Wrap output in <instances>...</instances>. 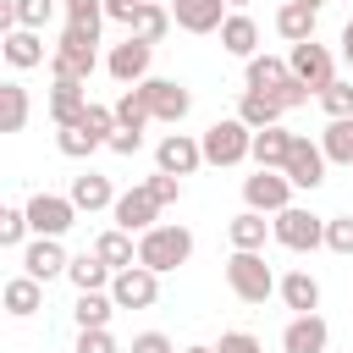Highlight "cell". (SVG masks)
<instances>
[{
    "mask_svg": "<svg viewBox=\"0 0 353 353\" xmlns=\"http://www.w3.org/2000/svg\"><path fill=\"white\" fill-rule=\"evenodd\" d=\"M232 248H243V254H259L265 248V232H270V221L259 215V210H243V215H232Z\"/></svg>",
    "mask_w": 353,
    "mask_h": 353,
    "instance_id": "obj_29",
    "label": "cell"
},
{
    "mask_svg": "<svg viewBox=\"0 0 353 353\" xmlns=\"http://www.w3.org/2000/svg\"><path fill=\"white\" fill-rule=\"evenodd\" d=\"M22 127H28V88L0 83V132H22Z\"/></svg>",
    "mask_w": 353,
    "mask_h": 353,
    "instance_id": "obj_33",
    "label": "cell"
},
{
    "mask_svg": "<svg viewBox=\"0 0 353 353\" xmlns=\"http://www.w3.org/2000/svg\"><path fill=\"white\" fill-rule=\"evenodd\" d=\"M149 55H154V44H143V39H121L110 55H105V72L121 83V88H138V83H149Z\"/></svg>",
    "mask_w": 353,
    "mask_h": 353,
    "instance_id": "obj_7",
    "label": "cell"
},
{
    "mask_svg": "<svg viewBox=\"0 0 353 353\" xmlns=\"http://www.w3.org/2000/svg\"><path fill=\"white\" fill-rule=\"evenodd\" d=\"M342 61L353 66V17H347V28H342Z\"/></svg>",
    "mask_w": 353,
    "mask_h": 353,
    "instance_id": "obj_48",
    "label": "cell"
},
{
    "mask_svg": "<svg viewBox=\"0 0 353 353\" xmlns=\"http://www.w3.org/2000/svg\"><path fill=\"white\" fill-rule=\"evenodd\" d=\"M298 6H314V11H320V6H325V0H298Z\"/></svg>",
    "mask_w": 353,
    "mask_h": 353,
    "instance_id": "obj_50",
    "label": "cell"
},
{
    "mask_svg": "<svg viewBox=\"0 0 353 353\" xmlns=\"http://www.w3.org/2000/svg\"><path fill=\"white\" fill-rule=\"evenodd\" d=\"M320 105H325V116H331V121L353 116V83H342V77H336V83H331V88L320 94Z\"/></svg>",
    "mask_w": 353,
    "mask_h": 353,
    "instance_id": "obj_39",
    "label": "cell"
},
{
    "mask_svg": "<svg viewBox=\"0 0 353 353\" xmlns=\"http://www.w3.org/2000/svg\"><path fill=\"white\" fill-rule=\"evenodd\" d=\"M127 353H176V347H171V336L143 331V336H132V347H127Z\"/></svg>",
    "mask_w": 353,
    "mask_h": 353,
    "instance_id": "obj_45",
    "label": "cell"
},
{
    "mask_svg": "<svg viewBox=\"0 0 353 353\" xmlns=\"http://www.w3.org/2000/svg\"><path fill=\"white\" fill-rule=\"evenodd\" d=\"M276 99H281V105H287V110H298V105H303V99H309V88H303V83H298V77H287V83H281V88H276Z\"/></svg>",
    "mask_w": 353,
    "mask_h": 353,
    "instance_id": "obj_47",
    "label": "cell"
},
{
    "mask_svg": "<svg viewBox=\"0 0 353 353\" xmlns=\"http://www.w3.org/2000/svg\"><path fill=\"white\" fill-rule=\"evenodd\" d=\"M110 314H116V298L110 292H77V303H72L77 331H110Z\"/></svg>",
    "mask_w": 353,
    "mask_h": 353,
    "instance_id": "obj_25",
    "label": "cell"
},
{
    "mask_svg": "<svg viewBox=\"0 0 353 353\" xmlns=\"http://www.w3.org/2000/svg\"><path fill=\"white\" fill-rule=\"evenodd\" d=\"M254 44H259V28H254V17H248V11H232V17L221 22V50H226V55H243V61H254Z\"/></svg>",
    "mask_w": 353,
    "mask_h": 353,
    "instance_id": "obj_23",
    "label": "cell"
},
{
    "mask_svg": "<svg viewBox=\"0 0 353 353\" xmlns=\"http://www.w3.org/2000/svg\"><path fill=\"white\" fill-rule=\"evenodd\" d=\"M160 210H165V204H160L149 188H127V193L116 199V210H110V215H116V226H121V232H149Z\"/></svg>",
    "mask_w": 353,
    "mask_h": 353,
    "instance_id": "obj_13",
    "label": "cell"
},
{
    "mask_svg": "<svg viewBox=\"0 0 353 353\" xmlns=\"http://www.w3.org/2000/svg\"><path fill=\"white\" fill-rule=\"evenodd\" d=\"M325 248H331V254H353V215L325 221Z\"/></svg>",
    "mask_w": 353,
    "mask_h": 353,
    "instance_id": "obj_40",
    "label": "cell"
},
{
    "mask_svg": "<svg viewBox=\"0 0 353 353\" xmlns=\"http://www.w3.org/2000/svg\"><path fill=\"white\" fill-rule=\"evenodd\" d=\"M287 66H292V77H298V83H303L314 99H320V94L336 83V61H331V50H325V44H314V39H309V44H292Z\"/></svg>",
    "mask_w": 353,
    "mask_h": 353,
    "instance_id": "obj_5",
    "label": "cell"
},
{
    "mask_svg": "<svg viewBox=\"0 0 353 353\" xmlns=\"http://www.w3.org/2000/svg\"><path fill=\"white\" fill-rule=\"evenodd\" d=\"M0 298H6V309H11L17 320H28V314H33L39 303H44V281H33V276H11Z\"/></svg>",
    "mask_w": 353,
    "mask_h": 353,
    "instance_id": "obj_31",
    "label": "cell"
},
{
    "mask_svg": "<svg viewBox=\"0 0 353 353\" xmlns=\"http://www.w3.org/2000/svg\"><path fill=\"white\" fill-rule=\"evenodd\" d=\"M226 287H232L243 303H265L281 281H276V270L265 265V254H243V248H232V259H226Z\"/></svg>",
    "mask_w": 353,
    "mask_h": 353,
    "instance_id": "obj_2",
    "label": "cell"
},
{
    "mask_svg": "<svg viewBox=\"0 0 353 353\" xmlns=\"http://www.w3.org/2000/svg\"><path fill=\"white\" fill-rule=\"evenodd\" d=\"M281 171H287L292 188H320V182H325V149L292 132V149H287V165H281Z\"/></svg>",
    "mask_w": 353,
    "mask_h": 353,
    "instance_id": "obj_12",
    "label": "cell"
},
{
    "mask_svg": "<svg viewBox=\"0 0 353 353\" xmlns=\"http://www.w3.org/2000/svg\"><path fill=\"white\" fill-rule=\"evenodd\" d=\"M281 116H287V105H281L276 94H243V99H237V121H243V127H254V132L281 127Z\"/></svg>",
    "mask_w": 353,
    "mask_h": 353,
    "instance_id": "obj_20",
    "label": "cell"
},
{
    "mask_svg": "<svg viewBox=\"0 0 353 353\" xmlns=\"http://www.w3.org/2000/svg\"><path fill=\"white\" fill-rule=\"evenodd\" d=\"M22 210H28L33 237H61V232L77 221V204H72V199H61V193H33Z\"/></svg>",
    "mask_w": 353,
    "mask_h": 353,
    "instance_id": "obj_8",
    "label": "cell"
},
{
    "mask_svg": "<svg viewBox=\"0 0 353 353\" xmlns=\"http://www.w3.org/2000/svg\"><path fill=\"white\" fill-rule=\"evenodd\" d=\"M188 254H193V232H188V226H149V232L138 237V265H149L154 276L188 265Z\"/></svg>",
    "mask_w": 353,
    "mask_h": 353,
    "instance_id": "obj_1",
    "label": "cell"
},
{
    "mask_svg": "<svg viewBox=\"0 0 353 353\" xmlns=\"http://www.w3.org/2000/svg\"><path fill=\"white\" fill-rule=\"evenodd\" d=\"M72 353H121L110 331H77V347Z\"/></svg>",
    "mask_w": 353,
    "mask_h": 353,
    "instance_id": "obj_42",
    "label": "cell"
},
{
    "mask_svg": "<svg viewBox=\"0 0 353 353\" xmlns=\"http://www.w3.org/2000/svg\"><path fill=\"white\" fill-rule=\"evenodd\" d=\"M270 237H276L281 248H292V254H314V248L325 243V221L309 215V210H298V204H287V210L270 221Z\"/></svg>",
    "mask_w": 353,
    "mask_h": 353,
    "instance_id": "obj_4",
    "label": "cell"
},
{
    "mask_svg": "<svg viewBox=\"0 0 353 353\" xmlns=\"http://www.w3.org/2000/svg\"><path fill=\"white\" fill-rule=\"evenodd\" d=\"M110 298H116V309H149L160 298V276L149 265H127V270H116Z\"/></svg>",
    "mask_w": 353,
    "mask_h": 353,
    "instance_id": "obj_9",
    "label": "cell"
},
{
    "mask_svg": "<svg viewBox=\"0 0 353 353\" xmlns=\"http://www.w3.org/2000/svg\"><path fill=\"white\" fill-rule=\"evenodd\" d=\"M143 188H149V193H154L160 204H176V199H182V176H165V171H154V176H149Z\"/></svg>",
    "mask_w": 353,
    "mask_h": 353,
    "instance_id": "obj_41",
    "label": "cell"
},
{
    "mask_svg": "<svg viewBox=\"0 0 353 353\" xmlns=\"http://www.w3.org/2000/svg\"><path fill=\"white\" fill-rule=\"evenodd\" d=\"M105 149H110V154H127V160H132V154H138V149H143V132H132V127H116V132H110V143H105Z\"/></svg>",
    "mask_w": 353,
    "mask_h": 353,
    "instance_id": "obj_43",
    "label": "cell"
},
{
    "mask_svg": "<svg viewBox=\"0 0 353 353\" xmlns=\"http://www.w3.org/2000/svg\"><path fill=\"white\" fill-rule=\"evenodd\" d=\"M325 342H331V325L320 314H292L287 331H281V347L287 353H325Z\"/></svg>",
    "mask_w": 353,
    "mask_h": 353,
    "instance_id": "obj_16",
    "label": "cell"
},
{
    "mask_svg": "<svg viewBox=\"0 0 353 353\" xmlns=\"http://www.w3.org/2000/svg\"><path fill=\"white\" fill-rule=\"evenodd\" d=\"M66 248H61V237H33L28 248H22V276H33V281H50V276H66Z\"/></svg>",
    "mask_w": 353,
    "mask_h": 353,
    "instance_id": "obj_14",
    "label": "cell"
},
{
    "mask_svg": "<svg viewBox=\"0 0 353 353\" xmlns=\"http://www.w3.org/2000/svg\"><path fill=\"white\" fill-rule=\"evenodd\" d=\"M77 210H116V199L121 193H110V176H99V171H83V176H72V193H66Z\"/></svg>",
    "mask_w": 353,
    "mask_h": 353,
    "instance_id": "obj_18",
    "label": "cell"
},
{
    "mask_svg": "<svg viewBox=\"0 0 353 353\" xmlns=\"http://www.w3.org/2000/svg\"><path fill=\"white\" fill-rule=\"evenodd\" d=\"M171 17L182 33H221V22L232 11H226V0H171Z\"/></svg>",
    "mask_w": 353,
    "mask_h": 353,
    "instance_id": "obj_15",
    "label": "cell"
},
{
    "mask_svg": "<svg viewBox=\"0 0 353 353\" xmlns=\"http://www.w3.org/2000/svg\"><path fill=\"white\" fill-rule=\"evenodd\" d=\"M99 22H105V0H66V28H83L99 39Z\"/></svg>",
    "mask_w": 353,
    "mask_h": 353,
    "instance_id": "obj_36",
    "label": "cell"
},
{
    "mask_svg": "<svg viewBox=\"0 0 353 353\" xmlns=\"http://www.w3.org/2000/svg\"><path fill=\"white\" fill-rule=\"evenodd\" d=\"M0 55H6L17 72H28V66H44V39H39L33 28H11V33H0Z\"/></svg>",
    "mask_w": 353,
    "mask_h": 353,
    "instance_id": "obj_17",
    "label": "cell"
},
{
    "mask_svg": "<svg viewBox=\"0 0 353 353\" xmlns=\"http://www.w3.org/2000/svg\"><path fill=\"white\" fill-rule=\"evenodd\" d=\"M66 276H72V287H77V292H105V287L116 281V270H110L99 254H77V259L66 265Z\"/></svg>",
    "mask_w": 353,
    "mask_h": 353,
    "instance_id": "obj_27",
    "label": "cell"
},
{
    "mask_svg": "<svg viewBox=\"0 0 353 353\" xmlns=\"http://www.w3.org/2000/svg\"><path fill=\"white\" fill-rule=\"evenodd\" d=\"M138 88H143V99H149V116H154V121H171V127H176V121L188 116V105H193V94H188L182 83H171V77H149V83H138Z\"/></svg>",
    "mask_w": 353,
    "mask_h": 353,
    "instance_id": "obj_11",
    "label": "cell"
},
{
    "mask_svg": "<svg viewBox=\"0 0 353 353\" xmlns=\"http://www.w3.org/2000/svg\"><path fill=\"white\" fill-rule=\"evenodd\" d=\"M99 143H105V138H94L88 127H61V154H66V160H83V154H94Z\"/></svg>",
    "mask_w": 353,
    "mask_h": 353,
    "instance_id": "obj_37",
    "label": "cell"
},
{
    "mask_svg": "<svg viewBox=\"0 0 353 353\" xmlns=\"http://www.w3.org/2000/svg\"><path fill=\"white\" fill-rule=\"evenodd\" d=\"M28 232H33L28 226V210H0V248H22Z\"/></svg>",
    "mask_w": 353,
    "mask_h": 353,
    "instance_id": "obj_38",
    "label": "cell"
},
{
    "mask_svg": "<svg viewBox=\"0 0 353 353\" xmlns=\"http://www.w3.org/2000/svg\"><path fill=\"white\" fill-rule=\"evenodd\" d=\"M226 6H237V11H243V6H254V0H226Z\"/></svg>",
    "mask_w": 353,
    "mask_h": 353,
    "instance_id": "obj_49",
    "label": "cell"
},
{
    "mask_svg": "<svg viewBox=\"0 0 353 353\" xmlns=\"http://www.w3.org/2000/svg\"><path fill=\"white\" fill-rule=\"evenodd\" d=\"M276 292H281V303H287L292 314H314V309H320V281H314L309 270H287Z\"/></svg>",
    "mask_w": 353,
    "mask_h": 353,
    "instance_id": "obj_21",
    "label": "cell"
},
{
    "mask_svg": "<svg viewBox=\"0 0 353 353\" xmlns=\"http://www.w3.org/2000/svg\"><path fill=\"white\" fill-rule=\"evenodd\" d=\"M165 28H171V11H165L160 0H143V11L132 17V28H127V33H132V39H143V44H160V39H165Z\"/></svg>",
    "mask_w": 353,
    "mask_h": 353,
    "instance_id": "obj_32",
    "label": "cell"
},
{
    "mask_svg": "<svg viewBox=\"0 0 353 353\" xmlns=\"http://www.w3.org/2000/svg\"><path fill=\"white\" fill-rule=\"evenodd\" d=\"M320 149H325V160H331V165H353V116L331 121V127L320 132Z\"/></svg>",
    "mask_w": 353,
    "mask_h": 353,
    "instance_id": "obj_34",
    "label": "cell"
},
{
    "mask_svg": "<svg viewBox=\"0 0 353 353\" xmlns=\"http://www.w3.org/2000/svg\"><path fill=\"white\" fill-rule=\"evenodd\" d=\"M88 105H94V99H88L83 83H55V88H50V116H55V127H77Z\"/></svg>",
    "mask_w": 353,
    "mask_h": 353,
    "instance_id": "obj_19",
    "label": "cell"
},
{
    "mask_svg": "<svg viewBox=\"0 0 353 353\" xmlns=\"http://www.w3.org/2000/svg\"><path fill=\"white\" fill-rule=\"evenodd\" d=\"M276 33H281L287 44H309V39H314V6L287 0V6L276 11Z\"/></svg>",
    "mask_w": 353,
    "mask_h": 353,
    "instance_id": "obj_28",
    "label": "cell"
},
{
    "mask_svg": "<svg viewBox=\"0 0 353 353\" xmlns=\"http://www.w3.org/2000/svg\"><path fill=\"white\" fill-rule=\"evenodd\" d=\"M199 143H204V165H237V160L254 154V127H243L237 116H226V121H210Z\"/></svg>",
    "mask_w": 353,
    "mask_h": 353,
    "instance_id": "obj_3",
    "label": "cell"
},
{
    "mask_svg": "<svg viewBox=\"0 0 353 353\" xmlns=\"http://www.w3.org/2000/svg\"><path fill=\"white\" fill-rule=\"evenodd\" d=\"M215 353H265V347H259V336H248V331H226Z\"/></svg>",
    "mask_w": 353,
    "mask_h": 353,
    "instance_id": "obj_44",
    "label": "cell"
},
{
    "mask_svg": "<svg viewBox=\"0 0 353 353\" xmlns=\"http://www.w3.org/2000/svg\"><path fill=\"white\" fill-rule=\"evenodd\" d=\"M182 353H215V347H182Z\"/></svg>",
    "mask_w": 353,
    "mask_h": 353,
    "instance_id": "obj_51",
    "label": "cell"
},
{
    "mask_svg": "<svg viewBox=\"0 0 353 353\" xmlns=\"http://www.w3.org/2000/svg\"><path fill=\"white\" fill-rule=\"evenodd\" d=\"M243 204L259 210V215H281V210L292 204L287 171H254V176H243Z\"/></svg>",
    "mask_w": 353,
    "mask_h": 353,
    "instance_id": "obj_6",
    "label": "cell"
},
{
    "mask_svg": "<svg viewBox=\"0 0 353 353\" xmlns=\"http://www.w3.org/2000/svg\"><path fill=\"white\" fill-rule=\"evenodd\" d=\"M94 254L110 265V270H127L132 259H138V248H132V232H121V226H110V232H99L94 237Z\"/></svg>",
    "mask_w": 353,
    "mask_h": 353,
    "instance_id": "obj_30",
    "label": "cell"
},
{
    "mask_svg": "<svg viewBox=\"0 0 353 353\" xmlns=\"http://www.w3.org/2000/svg\"><path fill=\"white\" fill-rule=\"evenodd\" d=\"M154 165H160L165 176H193V171L204 165V143L188 138V132H165L160 149H154Z\"/></svg>",
    "mask_w": 353,
    "mask_h": 353,
    "instance_id": "obj_10",
    "label": "cell"
},
{
    "mask_svg": "<svg viewBox=\"0 0 353 353\" xmlns=\"http://www.w3.org/2000/svg\"><path fill=\"white\" fill-rule=\"evenodd\" d=\"M55 17V0H6L0 6V33H11V28H44Z\"/></svg>",
    "mask_w": 353,
    "mask_h": 353,
    "instance_id": "obj_22",
    "label": "cell"
},
{
    "mask_svg": "<svg viewBox=\"0 0 353 353\" xmlns=\"http://www.w3.org/2000/svg\"><path fill=\"white\" fill-rule=\"evenodd\" d=\"M243 77H248V94H276V88L292 77V66H287L281 55H254Z\"/></svg>",
    "mask_w": 353,
    "mask_h": 353,
    "instance_id": "obj_26",
    "label": "cell"
},
{
    "mask_svg": "<svg viewBox=\"0 0 353 353\" xmlns=\"http://www.w3.org/2000/svg\"><path fill=\"white\" fill-rule=\"evenodd\" d=\"M138 11H143V0H105V17H110V22H127V28H132Z\"/></svg>",
    "mask_w": 353,
    "mask_h": 353,
    "instance_id": "obj_46",
    "label": "cell"
},
{
    "mask_svg": "<svg viewBox=\"0 0 353 353\" xmlns=\"http://www.w3.org/2000/svg\"><path fill=\"white\" fill-rule=\"evenodd\" d=\"M154 116H149V99H143V88H127L121 99H116V127H132V132H143Z\"/></svg>",
    "mask_w": 353,
    "mask_h": 353,
    "instance_id": "obj_35",
    "label": "cell"
},
{
    "mask_svg": "<svg viewBox=\"0 0 353 353\" xmlns=\"http://www.w3.org/2000/svg\"><path fill=\"white\" fill-rule=\"evenodd\" d=\"M287 149H292V132L287 127H265V132H254V165L259 171H281L287 165Z\"/></svg>",
    "mask_w": 353,
    "mask_h": 353,
    "instance_id": "obj_24",
    "label": "cell"
}]
</instances>
